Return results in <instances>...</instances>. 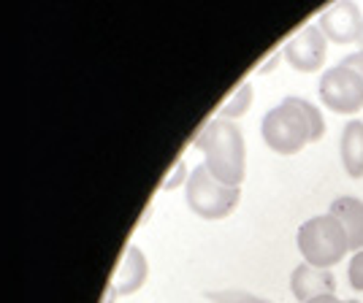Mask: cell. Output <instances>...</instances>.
<instances>
[{
	"instance_id": "8992f818",
	"label": "cell",
	"mask_w": 363,
	"mask_h": 303,
	"mask_svg": "<svg viewBox=\"0 0 363 303\" xmlns=\"http://www.w3.org/2000/svg\"><path fill=\"white\" fill-rule=\"evenodd\" d=\"M282 57L298 74H318L328 57V38L318 25H303L301 30L282 46Z\"/></svg>"
},
{
	"instance_id": "7a4b0ae2",
	"label": "cell",
	"mask_w": 363,
	"mask_h": 303,
	"mask_svg": "<svg viewBox=\"0 0 363 303\" xmlns=\"http://www.w3.org/2000/svg\"><path fill=\"white\" fill-rule=\"evenodd\" d=\"M296 246L301 252L303 263L331 271L336 263L347 258L350 239L336 217L320 214V217L301 222V227L296 230Z\"/></svg>"
},
{
	"instance_id": "d6986e66",
	"label": "cell",
	"mask_w": 363,
	"mask_h": 303,
	"mask_svg": "<svg viewBox=\"0 0 363 303\" xmlns=\"http://www.w3.org/2000/svg\"><path fill=\"white\" fill-rule=\"evenodd\" d=\"M101 303H114V292L111 290H106V295H104V301Z\"/></svg>"
},
{
	"instance_id": "5b68a950",
	"label": "cell",
	"mask_w": 363,
	"mask_h": 303,
	"mask_svg": "<svg viewBox=\"0 0 363 303\" xmlns=\"http://www.w3.org/2000/svg\"><path fill=\"white\" fill-rule=\"evenodd\" d=\"M318 95L320 103L333 114H358L363 108V79L352 68L336 62L320 74Z\"/></svg>"
},
{
	"instance_id": "277c9868",
	"label": "cell",
	"mask_w": 363,
	"mask_h": 303,
	"mask_svg": "<svg viewBox=\"0 0 363 303\" xmlns=\"http://www.w3.org/2000/svg\"><path fill=\"white\" fill-rule=\"evenodd\" d=\"M260 136H263V144L274 154H282V157H293L306 144H312L309 125H306L303 114L290 103L288 98L279 106L269 108L263 114V120H260Z\"/></svg>"
},
{
	"instance_id": "5bb4252c",
	"label": "cell",
	"mask_w": 363,
	"mask_h": 303,
	"mask_svg": "<svg viewBox=\"0 0 363 303\" xmlns=\"http://www.w3.org/2000/svg\"><path fill=\"white\" fill-rule=\"evenodd\" d=\"M212 303H274L263 295H255L250 290L242 287H220V290H206L203 292Z\"/></svg>"
},
{
	"instance_id": "ba28073f",
	"label": "cell",
	"mask_w": 363,
	"mask_h": 303,
	"mask_svg": "<svg viewBox=\"0 0 363 303\" xmlns=\"http://www.w3.org/2000/svg\"><path fill=\"white\" fill-rule=\"evenodd\" d=\"M147 276H150V263H147L144 249L138 244H128L125 252H122L120 265H117V271L111 276L108 290L114 292V298L117 295H130V292L144 287Z\"/></svg>"
},
{
	"instance_id": "ffe728a7",
	"label": "cell",
	"mask_w": 363,
	"mask_h": 303,
	"mask_svg": "<svg viewBox=\"0 0 363 303\" xmlns=\"http://www.w3.org/2000/svg\"><path fill=\"white\" fill-rule=\"evenodd\" d=\"M361 46H363V35H361Z\"/></svg>"
},
{
	"instance_id": "9c48e42d",
	"label": "cell",
	"mask_w": 363,
	"mask_h": 303,
	"mask_svg": "<svg viewBox=\"0 0 363 303\" xmlns=\"http://www.w3.org/2000/svg\"><path fill=\"white\" fill-rule=\"evenodd\" d=\"M290 292L298 303L315 301L323 295H336V279L325 268H315L309 263H298L290 271Z\"/></svg>"
},
{
	"instance_id": "8fae6325",
	"label": "cell",
	"mask_w": 363,
	"mask_h": 303,
	"mask_svg": "<svg viewBox=\"0 0 363 303\" xmlns=\"http://www.w3.org/2000/svg\"><path fill=\"white\" fill-rule=\"evenodd\" d=\"M342 166L350 179H363V120H350L339 138Z\"/></svg>"
},
{
	"instance_id": "e0dca14e",
	"label": "cell",
	"mask_w": 363,
	"mask_h": 303,
	"mask_svg": "<svg viewBox=\"0 0 363 303\" xmlns=\"http://www.w3.org/2000/svg\"><path fill=\"white\" fill-rule=\"evenodd\" d=\"M342 65H347V68H352L355 74L363 79V49H358V52H352V55H347L345 60H342Z\"/></svg>"
},
{
	"instance_id": "30bf717a",
	"label": "cell",
	"mask_w": 363,
	"mask_h": 303,
	"mask_svg": "<svg viewBox=\"0 0 363 303\" xmlns=\"http://www.w3.org/2000/svg\"><path fill=\"white\" fill-rule=\"evenodd\" d=\"M328 214L336 217L345 233L350 239V252H361L363 249V200L355 195H339L331 200L328 206Z\"/></svg>"
},
{
	"instance_id": "52a82bcc",
	"label": "cell",
	"mask_w": 363,
	"mask_h": 303,
	"mask_svg": "<svg viewBox=\"0 0 363 303\" xmlns=\"http://www.w3.org/2000/svg\"><path fill=\"white\" fill-rule=\"evenodd\" d=\"M318 25L323 35L328 38V44H361L363 35V11L358 3L352 0H342L328 6L323 14L318 16Z\"/></svg>"
},
{
	"instance_id": "6da1fadb",
	"label": "cell",
	"mask_w": 363,
	"mask_h": 303,
	"mask_svg": "<svg viewBox=\"0 0 363 303\" xmlns=\"http://www.w3.org/2000/svg\"><path fill=\"white\" fill-rule=\"evenodd\" d=\"M193 147L203 152V166L209 168L214 179L228 187H242L247 176V144L236 122L214 117L203 122Z\"/></svg>"
},
{
	"instance_id": "3957f363",
	"label": "cell",
	"mask_w": 363,
	"mask_h": 303,
	"mask_svg": "<svg viewBox=\"0 0 363 303\" xmlns=\"http://www.w3.org/2000/svg\"><path fill=\"white\" fill-rule=\"evenodd\" d=\"M184 198H187V206L190 212L198 214L201 219H225L228 214L233 212L242 200V187H228L220 184L209 173V168L196 166L190 171L187 182H184Z\"/></svg>"
},
{
	"instance_id": "9a60e30c",
	"label": "cell",
	"mask_w": 363,
	"mask_h": 303,
	"mask_svg": "<svg viewBox=\"0 0 363 303\" xmlns=\"http://www.w3.org/2000/svg\"><path fill=\"white\" fill-rule=\"evenodd\" d=\"M347 282L355 292H363V249L355 252L347 263Z\"/></svg>"
},
{
	"instance_id": "2e32d148",
	"label": "cell",
	"mask_w": 363,
	"mask_h": 303,
	"mask_svg": "<svg viewBox=\"0 0 363 303\" xmlns=\"http://www.w3.org/2000/svg\"><path fill=\"white\" fill-rule=\"evenodd\" d=\"M187 176H190V173H187V163L179 157V160L174 163V168H171L168 179H163V182H160V190H174V187H179L182 182H187Z\"/></svg>"
},
{
	"instance_id": "ac0fdd59",
	"label": "cell",
	"mask_w": 363,
	"mask_h": 303,
	"mask_svg": "<svg viewBox=\"0 0 363 303\" xmlns=\"http://www.w3.org/2000/svg\"><path fill=\"white\" fill-rule=\"evenodd\" d=\"M306 303H358V301H342L336 295H323V298H315V301H306Z\"/></svg>"
},
{
	"instance_id": "7c38bea8",
	"label": "cell",
	"mask_w": 363,
	"mask_h": 303,
	"mask_svg": "<svg viewBox=\"0 0 363 303\" xmlns=\"http://www.w3.org/2000/svg\"><path fill=\"white\" fill-rule=\"evenodd\" d=\"M252 101H255V90H252V81H242V84H239L236 90L230 92V98H228L225 103L220 106V114H217V117L236 122L239 117H244V114L250 111Z\"/></svg>"
},
{
	"instance_id": "4fadbf2b",
	"label": "cell",
	"mask_w": 363,
	"mask_h": 303,
	"mask_svg": "<svg viewBox=\"0 0 363 303\" xmlns=\"http://www.w3.org/2000/svg\"><path fill=\"white\" fill-rule=\"evenodd\" d=\"M288 101L303 114V120H306V125H309V133H312V144L323 141V136H325V117H323V111H320L312 101L298 98V95H288Z\"/></svg>"
}]
</instances>
